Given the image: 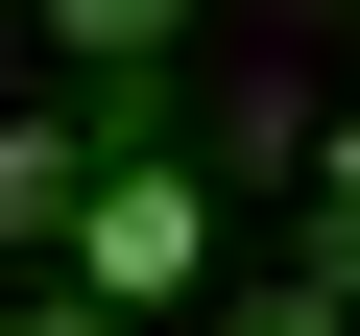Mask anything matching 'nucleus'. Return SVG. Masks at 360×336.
I'll return each instance as SVG.
<instances>
[{
    "label": "nucleus",
    "mask_w": 360,
    "mask_h": 336,
    "mask_svg": "<svg viewBox=\"0 0 360 336\" xmlns=\"http://www.w3.org/2000/svg\"><path fill=\"white\" fill-rule=\"evenodd\" d=\"M193 264H217V193H193V168H96V217H72V288H96V312H168Z\"/></svg>",
    "instance_id": "obj_1"
},
{
    "label": "nucleus",
    "mask_w": 360,
    "mask_h": 336,
    "mask_svg": "<svg viewBox=\"0 0 360 336\" xmlns=\"http://www.w3.org/2000/svg\"><path fill=\"white\" fill-rule=\"evenodd\" d=\"M72 217H96V144L72 120H0V240H72Z\"/></svg>",
    "instance_id": "obj_2"
},
{
    "label": "nucleus",
    "mask_w": 360,
    "mask_h": 336,
    "mask_svg": "<svg viewBox=\"0 0 360 336\" xmlns=\"http://www.w3.org/2000/svg\"><path fill=\"white\" fill-rule=\"evenodd\" d=\"M168 25H193V0H49V49H72V72H144Z\"/></svg>",
    "instance_id": "obj_3"
},
{
    "label": "nucleus",
    "mask_w": 360,
    "mask_h": 336,
    "mask_svg": "<svg viewBox=\"0 0 360 336\" xmlns=\"http://www.w3.org/2000/svg\"><path fill=\"white\" fill-rule=\"evenodd\" d=\"M312 288H336V312H360V193H312Z\"/></svg>",
    "instance_id": "obj_4"
}]
</instances>
